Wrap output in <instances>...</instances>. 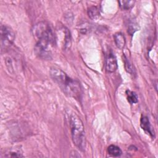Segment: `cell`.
Here are the masks:
<instances>
[{"label":"cell","mask_w":158,"mask_h":158,"mask_svg":"<svg viewBox=\"0 0 158 158\" xmlns=\"http://www.w3.org/2000/svg\"><path fill=\"white\" fill-rule=\"evenodd\" d=\"M126 94H127V98L128 102L131 104H135L138 102V97L137 95L133 91H131L130 90L127 89L126 91Z\"/></svg>","instance_id":"11"},{"label":"cell","mask_w":158,"mask_h":158,"mask_svg":"<svg viewBox=\"0 0 158 158\" xmlns=\"http://www.w3.org/2000/svg\"><path fill=\"white\" fill-rule=\"evenodd\" d=\"M70 126L73 144L81 151H85L86 139L85 128L81 119L75 114L70 117Z\"/></svg>","instance_id":"3"},{"label":"cell","mask_w":158,"mask_h":158,"mask_svg":"<svg viewBox=\"0 0 158 158\" xmlns=\"http://www.w3.org/2000/svg\"><path fill=\"white\" fill-rule=\"evenodd\" d=\"M114 38L117 47L120 49H122L124 48L126 42L124 35L120 32L116 33L114 35Z\"/></svg>","instance_id":"7"},{"label":"cell","mask_w":158,"mask_h":158,"mask_svg":"<svg viewBox=\"0 0 158 158\" xmlns=\"http://www.w3.org/2000/svg\"><path fill=\"white\" fill-rule=\"evenodd\" d=\"M118 67L117 61L115 56L112 52L109 53L106 61V70L107 72H114Z\"/></svg>","instance_id":"5"},{"label":"cell","mask_w":158,"mask_h":158,"mask_svg":"<svg viewBox=\"0 0 158 158\" xmlns=\"http://www.w3.org/2000/svg\"><path fill=\"white\" fill-rule=\"evenodd\" d=\"M107 152L108 153L111 155L112 156L114 157H118L120 156L122 154V150L120 149V148L115 145H110L108 148H107Z\"/></svg>","instance_id":"9"},{"label":"cell","mask_w":158,"mask_h":158,"mask_svg":"<svg viewBox=\"0 0 158 158\" xmlns=\"http://www.w3.org/2000/svg\"><path fill=\"white\" fill-rule=\"evenodd\" d=\"M64 34H65V43L64 46L66 49H69L71 46V36L70 31L67 28H64Z\"/></svg>","instance_id":"12"},{"label":"cell","mask_w":158,"mask_h":158,"mask_svg":"<svg viewBox=\"0 0 158 158\" xmlns=\"http://www.w3.org/2000/svg\"><path fill=\"white\" fill-rule=\"evenodd\" d=\"M140 126L141 127L148 133H149L152 137H154V131L152 128L150 124L149 120L146 116H142L140 120Z\"/></svg>","instance_id":"6"},{"label":"cell","mask_w":158,"mask_h":158,"mask_svg":"<svg viewBox=\"0 0 158 158\" xmlns=\"http://www.w3.org/2000/svg\"><path fill=\"white\" fill-rule=\"evenodd\" d=\"M88 15L92 20H97L99 18L100 12L98 7L91 6L88 9Z\"/></svg>","instance_id":"8"},{"label":"cell","mask_w":158,"mask_h":158,"mask_svg":"<svg viewBox=\"0 0 158 158\" xmlns=\"http://www.w3.org/2000/svg\"><path fill=\"white\" fill-rule=\"evenodd\" d=\"M33 34L36 40L35 46L36 55L42 59H51L52 48L55 44V38L49 25L45 22L37 23L33 27Z\"/></svg>","instance_id":"1"},{"label":"cell","mask_w":158,"mask_h":158,"mask_svg":"<svg viewBox=\"0 0 158 158\" xmlns=\"http://www.w3.org/2000/svg\"><path fill=\"white\" fill-rule=\"evenodd\" d=\"M1 50L8 49L13 43L15 39V33L9 26L2 25L1 26Z\"/></svg>","instance_id":"4"},{"label":"cell","mask_w":158,"mask_h":158,"mask_svg":"<svg viewBox=\"0 0 158 158\" xmlns=\"http://www.w3.org/2000/svg\"><path fill=\"white\" fill-rule=\"evenodd\" d=\"M135 1H119L118 3L120 7L122 10H130L131 9L135 4Z\"/></svg>","instance_id":"10"},{"label":"cell","mask_w":158,"mask_h":158,"mask_svg":"<svg viewBox=\"0 0 158 158\" xmlns=\"http://www.w3.org/2000/svg\"><path fill=\"white\" fill-rule=\"evenodd\" d=\"M50 75L66 95L76 99L81 98V88L78 81L71 78L62 70L56 67L51 69Z\"/></svg>","instance_id":"2"},{"label":"cell","mask_w":158,"mask_h":158,"mask_svg":"<svg viewBox=\"0 0 158 158\" xmlns=\"http://www.w3.org/2000/svg\"><path fill=\"white\" fill-rule=\"evenodd\" d=\"M123 62H124V65H125V69L126 70V71L130 73H133V68L131 65L130 64L129 60H128V59L127 58V57L123 55Z\"/></svg>","instance_id":"13"},{"label":"cell","mask_w":158,"mask_h":158,"mask_svg":"<svg viewBox=\"0 0 158 158\" xmlns=\"http://www.w3.org/2000/svg\"><path fill=\"white\" fill-rule=\"evenodd\" d=\"M138 30V28L136 26V25L130 24L128 28V33H129L130 34V35H133V33Z\"/></svg>","instance_id":"14"}]
</instances>
